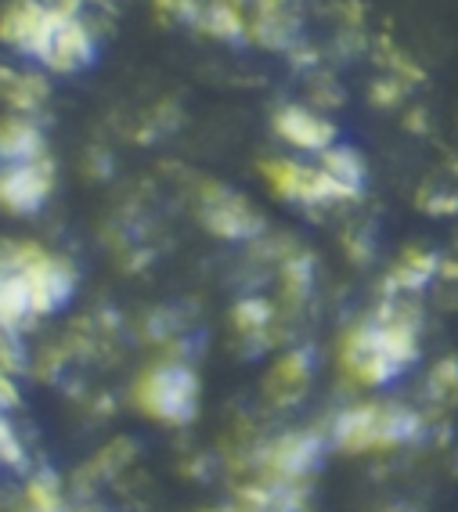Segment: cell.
Listing matches in <instances>:
<instances>
[{"mask_svg":"<svg viewBox=\"0 0 458 512\" xmlns=\"http://www.w3.org/2000/svg\"><path fill=\"white\" fill-rule=\"evenodd\" d=\"M318 166L332 177V181H339L343 188H350L354 195H361V184H365V163H361V156L354 152V148L329 145L325 152H321Z\"/></svg>","mask_w":458,"mask_h":512,"instance_id":"obj_17","label":"cell"},{"mask_svg":"<svg viewBox=\"0 0 458 512\" xmlns=\"http://www.w3.org/2000/svg\"><path fill=\"white\" fill-rule=\"evenodd\" d=\"M433 275H440V256L430 249H408V253L390 267V275L383 282L386 296H412L419 289L433 282Z\"/></svg>","mask_w":458,"mask_h":512,"instance_id":"obj_13","label":"cell"},{"mask_svg":"<svg viewBox=\"0 0 458 512\" xmlns=\"http://www.w3.org/2000/svg\"><path fill=\"white\" fill-rule=\"evenodd\" d=\"M311 350H289V354L271 368L267 375V397L275 404H293L307 394V383H311Z\"/></svg>","mask_w":458,"mask_h":512,"instance_id":"obj_14","label":"cell"},{"mask_svg":"<svg viewBox=\"0 0 458 512\" xmlns=\"http://www.w3.org/2000/svg\"><path fill=\"white\" fill-rule=\"evenodd\" d=\"M422 433V415L404 404H354L332 419V448L361 455V451H383L408 444Z\"/></svg>","mask_w":458,"mask_h":512,"instance_id":"obj_1","label":"cell"},{"mask_svg":"<svg viewBox=\"0 0 458 512\" xmlns=\"http://www.w3.org/2000/svg\"><path fill=\"white\" fill-rule=\"evenodd\" d=\"M134 404L148 419L166 422V426H184L199 412V375L181 361L152 365L134 383Z\"/></svg>","mask_w":458,"mask_h":512,"instance_id":"obj_2","label":"cell"},{"mask_svg":"<svg viewBox=\"0 0 458 512\" xmlns=\"http://www.w3.org/2000/svg\"><path fill=\"white\" fill-rule=\"evenodd\" d=\"M44 156V134L29 119H4L0 123V166Z\"/></svg>","mask_w":458,"mask_h":512,"instance_id":"obj_15","label":"cell"},{"mask_svg":"<svg viewBox=\"0 0 458 512\" xmlns=\"http://www.w3.org/2000/svg\"><path fill=\"white\" fill-rule=\"evenodd\" d=\"M275 134L285 145L300 148V152H318V156L329 145H336V127L321 112L303 109V105H285L275 112Z\"/></svg>","mask_w":458,"mask_h":512,"instance_id":"obj_11","label":"cell"},{"mask_svg":"<svg viewBox=\"0 0 458 512\" xmlns=\"http://www.w3.org/2000/svg\"><path fill=\"white\" fill-rule=\"evenodd\" d=\"M8 253L19 264L22 278H26L37 318L40 314H55L58 307L69 303V296L76 289V271L69 260L44 253L40 246H8Z\"/></svg>","mask_w":458,"mask_h":512,"instance_id":"obj_3","label":"cell"},{"mask_svg":"<svg viewBox=\"0 0 458 512\" xmlns=\"http://www.w3.org/2000/svg\"><path fill=\"white\" fill-rule=\"evenodd\" d=\"M55 188V170L47 156L0 166V206L11 213H37Z\"/></svg>","mask_w":458,"mask_h":512,"instance_id":"obj_9","label":"cell"},{"mask_svg":"<svg viewBox=\"0 0 458 512\" xmlns=\"http://www.w3.org/2000/svg\"><path fill=\"white\" fill-rule=\"evenodd\" d=\"M94 51H98V40H94V29L83 22L80 8H76V0L69 8L62 11V19H58L55 33L47 40V47L40 51L37 62H44L51 73H80L87 65L94 62Z\"/></svg>","mask_w":458,"mask_h":512,"instance_id":"obj_8","label":"cell"},{"mask_svg":"<svg viewBox=\"0 0 458 512\" xmlns=\"http://www.w3.org/2000/svg\"><path fill=\"white\" fill-rule=\"evenodd\" d=\"M440 275L458 278V256H451V260H440Z\"/></svg>","mask_w":458,"mask_h":512,"instance_id":"obj_24","label":"cell"},{"mask_svg":"<svg viewBox=\"0 0 458 512\" xmlns=\"http://www.w3.org/2000/svg\"><path fill=\"white\" fill-rule=\"evenodd\" d=\"M455 210H458L455 195H437V199H430V213H455Z\"/></svg>","mask_w":458,"mask_h":512,"instance_id":"obj_23","label":"cell"},{"mask_svg":"<svg viewBox=\"0 0 458 512\" xmlns=\"http://www.w3.org/2000/svg\"><path fill=\"white\" fill-rule=\"evenodd\" d=\"M339 365H343V372L361 386H386L390 379L401 375L394 361H390V354H386L372 318L361 321V325H354V329L347 332L343 347H339Z\"/></svg>","mask_w":458,"mask_h":512,"instance_id":"obj_7","label":"cell"},{"mask_svg":"<svg viewBox=\"0 0 458 512\" xmlns=\"http://www.w3.org/2000/svg\"><path fill=\"white\" fill-rule=\"evenodd\" d=\"M321 448H325V440L311 430L282 433V437H275L257 455L260 480H271V484H303L318 469Z\"/></svg>","mask_w":458,"mask_h":512,"instance_id":"obj_5","label":"cell"},{"mask_svg":"<svg viewBox=\"0 0 458 512\" xmlns=\"http://www.w3.org/2000/svg\"><path fill=\"white\" fill-rule=\"evenodd\" d=\"M0 466H11V469L26 466V448H22V437L15 433L8 415H4V404H0Z\"/></svg>","mask_w":458,"mask_h":512,"instance_id":"obj_21","label":"cell"},{"mask_svg":"<svg viewBox=\"0 0 458 512\" xmlns=\"http://www.w3.org/2000/svg\"><path fill=\"white\" fill-rule=\"evenodd\" d=\"M264 174L275 188V195L289 202H303V206H325V202H347L358 195L332 181L321 166H303L296 159H267Z\"/></svg>","mask_w":458,"mask_h":512,"instance_id":"obj_6","label":"cell"},{"mask_svg":"<svg viewBox=\"0 0 458 512\" xmlns=\"http://www.w3.org/2000/svg\"><path fill=\"white\" fill-rule=\"evenodd\" d=\"M69 4L73 0H62V4L58 0H11L8 8L0 11V40L15 47L19 55L40 58Z\"/></svg>","mask_w":458,"mask_h":512,"instance_id":"obj_4","label":"cell"},{"mask_svg":"<svg viewBox=\"0 0 458 512\" xmlns=\"http://www.w3.org/2000/svg\"><path fill=\"white\" fill-rule=\"evenodd\" d=\"M195 26H202L206 33H213L220 40H239L249 33V22L235 0H210V4H202Z\"/></svg>","mask_w":458,"mask_h":512,"instance_id":"obj_16","label":"cell"},{"mask_svg":"<svg viewBox=\"0 0 458 512\" xmlns=\"http://www.w3.org/2000/svg\"><path fill=\"white\" fill-rule=\"evenodd\" d=\"M271 318H275V311H271V303L260 300V296H249V300H242L239 307H235V325H239L242 336L253 339V343H264V332L271 329Z\"/></svg>","mask_w":458,"mask_h":512,"instance_id":"obj_18","label":"cell"},{"mask_svg":"<svg viewBox=\"0 0 458 512\" xmlns=\"http://www.w3.org/2000/svg\"><path fill=\"white\" fill-rule=\"evenodd\" d=\"M202 224L217 238L228 242H242V238H257L264 231L260 213L249 206L242 195L220 188V184H206L202 188Z\"/></svg>","mask_w":458,"mask_h":512,"instance_id":"obj_10","label":"cell"},{"mask_svg":"<svg viewBox=\"0 0 458 512\" xmlns=\"http://www.w3.org/2000/svg\"><path fill=\"white\" fill-rule=\"evenodd\" d=\"M156 8H159V11H166V15H174V19L199 22L202 4H199V0H156Z\"/></svg>","mask_w":458,"mask_h":512,"instance_id":"obj_22","label":"cell"},{"mask_svg":"<svg viewBox=\"0 0 458 512\" xmlns=\"http://www.w3.org/2000/svg\"><path fill=\"white\" fill-rule=\"evenodd\" d=\"M4 94H8V101L11 105H19V109H37L40 101H44V94H47V87H44V80L40 76H33V73H8L4 76Z\"/></svg>","mask_w":458,"mask_h":512,"instance_id":"obj_19","label":"cell"},{"mask_svg":"<svg viewBox=\"0 0 458 512\" xmlns=\"http://www.w3.org/2000/svg\"><path fill=\"white\" fill-rule=\"evenodd\" d=\"M210 512H246V509H210Z\"/></svg>","mask_w":458,"mask_h":512,"instance_id":"obj_25","label":"cell"},{"mask_svg":"<svg viewBox=\"0 0 458 512\" xmlns=\"http://www.w3.org/2000/svg\"><path fill=\"white\" fill-rule=\"evenodd\" d=\"M426 394L437 404L458 401V357H444L437 368L430 372V383H426Z\"/></svg>","mask_w":458,"mask_h":512,"instance_id":"obj_20","label":"cell"},{"mask_svg":"<svg viewBox=\"0 0 458 512\" xmlns=\"http://www.w3.org/2000/svg\"><path fill=\"white\" fill-rule=\"evenodd\" d=\"M29 318H37L33 311V296H29V285L22 278L19 264L11 260L8 246L0 249V329H22Z\"/></svg>","mask_w":458,"mask_h":512,"instance_id":"obj_12","label":"cell"}]
</instances>
